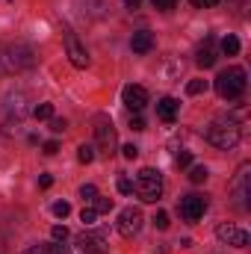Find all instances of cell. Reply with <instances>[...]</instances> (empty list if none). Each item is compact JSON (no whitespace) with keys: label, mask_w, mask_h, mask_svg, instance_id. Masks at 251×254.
Wrapping results in <instances>:
<instances>
[{"label":"cell","mask_w":251,"mask_h":254,"mask_svg":"<svg viewBox=\"0 0 251 254\" xmlns=\"http://www.w3.org/2000/svg\"><path fill=\"white\" fill-rule=\"evenodd\" d=\"M240 139H243V127H240V122H234V119H213L210 127H207V142L213 148H219V151L237 148Z\"/></svg>","instance_id":"obj_1"},{"label":"cell","mask_w":251,"mask_h":254,"mask_svg":"<svg viewBox=\"0 0 251 254\" xmlns=\"http://www.w3.org/2000/svg\"><path fill=\"white\" fill-rule=\"evenodd\" d=\"M213 86H216L219 98H225V101H240L243 92H246V86H249V80H246V68L231 65L228 71H222V74L216 77Z\"/></svg>","instance_id":"obj_2"},{"label":"cell","mask_w":251,"mask_h":254,"mask_svg":"<svg viewBox=\"0 0 251 254\" xmlns=\"http://www.w3.org/2000/svg\"><path fill=\"white\" fill-rule=\"evenodd\" d=\"M133 190H136V195H139L145 204H154V201H160V195H163V175H160L157 169H139V175H136V181H133Z\"/></svg>","instance_id":"obj_3"},{"label":"cell","mask_w":251,"mask_h":254,"mask_svg":"<svg viewBox=\"0 0 251 254\" xmlns=\"http://www.w3.org/2000/svg\"><path fill=\"white\" fill-rule=\"evenodd\" d=\"M3 63H6L9 71H27V68L36 65V51H33L30 45H24V42L9 45V48L3 51Z\"/></svg>","instance_id":"obj_4"},{"label":"cell","mask_w":251,"mask_h":254,"mask_svg":"<svg viewBox=\"0 0 251 254\" xmlns=\"http://www.w3.org/2000/svg\"><path fill=\"white\" fill-rule=\"evenodd\" d=\"M95 139H98V148H101V154H116V145H119V139H116V127H113V119L110 116H95Z\"/></svg>","instance_id":"obj_5"},{"label":"cell","mask_w":251,"mask_h":254,"mask_svg":"<svg viewBox=\"0 0 251 254\" xmlns=\"http://www.w3.org/2000/svg\"><path fill=\"white\" fill-rule=\"evenodd\" d=\"M231 192H234V201H237V207L240 210H249L251 207V166L249 163H243L240 166V172H237V178H234V184H231Z\"/></svg>","instance_id":"obj_6"},{"label":"cell","mask_w":251,"mask_h":254,"mask_svg":"<svg viewBox=\"0 0 251 254\" xmlns=\"http://www.w3.org/2000/svg\"><path fill=\"white\" fill-rule=\"evenodd\" d=\"M142 222H145V216H142V210H139V207H125V210L119 213L116 228H119V234H122L125 240H133V237L142 231Z\"/></svg>","instance_id":"obj_7"},{"label":"cell","mask_w":251,"mask_h":254,"mask_svg":"<svg viewBox=\"0 0 251 254\" xmlns=\"http://www.w3.org/2000/svg\"><path fill=\"white\" fill-rule=\"evenodd\" d=\"M216 237H219L222 243L234 246V249H249V243H251L249 231H243V228H237V225H231V222H222V225L216 228Z\"/></svg>","instance_id":"obj_8"},{"label":"cell","mask_w":251,"mask_h":254,"mask_svg":"<svg viewBox=\"0 0 251 254\" xmlns=\"http://www.w3.org/2000/svg\"><path fill=\"white\" fill-rule=\"evenodd\" d=\"M204 210H207V198L204 195H184L181 198V216L187 219V222H198L201 216H204Z\"/></svg>","instance_id":"obj_9"},{"label":"cell","mask_w":251,"mask_h":254,"mask_svg":"<svg viewBox=\"0 0 251 254\" xmlns=\"http://www.w3.org/2000/svg\"><path fill=\"white\" fill-rule=\"evenodd\" d=\"M65 51H68V60L74 68H89V51L80 45V39L74 36V33H65Z\"/></svg>","instance_id":"obj_10"},{"label":"cell","mask_w":251,"mask_h":254,"mask_svg":"<svg viewBox=\"0 0 251 254\" xmlns=\"http://www.w3.org/2000/svg\"><path fill=\"white\" fill-rule=\"evenodd\" d=\"M77 249L83 254H107L110 252V243H107V237L104 234H80L77 237Z\"/></svg>","instance_id":"obj_11"},{"label":"cell","mask_w":251,"mask_h":254,"mask_svg":"<svg viewBox=\"0 0 251 254\" xmlns=\"http://www.w3.org/2000/svg\"><path fill=\"white\" fill-rule=\"evenodd\" d=\"M122 101H125V107L130 113H142L145 104H148V92H145V86L130 83V86H125V92H122Z\"/></svg>","instance_id":"obj_12"},{"label":"cell","mask_w":251,"mask_h":254,"mask_svg":"<svg viewBox=\"0 0 251 254\" xmlns=\"http://www.w3.org/2000/svg\"><path fill=\"white\" fill-rule=\"evenodd\" d=\"M219 60V51H216V39L213 36H207L204 39V45L198 48V54H195V63L201 65V68H213Z\"/></svg>","instance_id":"obj_13"},{"label":"cell","mask_w":251,"mask_h":254,"mask_svg":"<svg viewBox=\"0 0 251 254\" xmlns=\"http://www.w3.org/2000/svg\"><path fill=\"white\" fill-rule=\"evenodd\" d=\"M130 48H133V54H151V51H154V33H151V30H139V33H133Z\"/></svg>","instance_id":"obj_14"},{"label":"cell","mask_w":251,"mask_h":254,"mask_svg":"<svg viewBox=\"0 0 251 254\" xmlns=\"http://www.w3.org/2000/svg\"><path fill=\"white\" fill-rule=\"evenodd\" d=\"M178 110H181V104H178L175 98H160V101H157V116H160V122H166V125H172V122L178 119Z\"/></svg>","instance_id":"obj_15"},{"label":"cell","mask_w":251,"mask_h":254,"mask_svg":"<svg viewBox=\"0 0 251 254\" xmlns=\"http://www.w3.org/2000/svg\"><path fill=\"white\" fill-rule=\"evenodd\" d=\"M24 254H71V249L65 243H39V246H30Z\"/></svg>","instance_id":"obj_16"},{"label":"cell","mask_w":251,"mask_h":254,"mask_svg":"<svg viewBox=\"0 0 251 254\" xmlns=\"http://www.w3.org/2000/svg\"><path fill=\"white\" fill-rule=\"evenodd\" d=\"M219 48H222L225 57H237V54H240V39H237V36H225Z\"/></svg>","instance_id":"obj_17"},{"label":"cell","mask_w":251,"mask_h":254,"mask_svg":"<svg viewBox=\"0 0 251 254\" xmlns=\"http://www.w3.org/2000/svg\"><path fill=\"white\" fill-rule=\"evenodd\" d=\"M33 116H36L39 122H51V119H54V104H39V107L33 110Z\"/></svg>","instance_id":"obj_18"},{"label":"cell","mask_w":251,"mask_h":254,"mask_svg":"<svg viewBox=\"0 0 251 254\" xmlns=\"http://www.w3.org/2000/svg\"><path fill=\"white\" fill-rule=\"evenodd\" d=\"M77 160H80L83 166H89V163L95 160V148H92V145H80V148H77Z\"/></svg>","instance_id":"obj_19"},{"label":"cell","mask_w":251,"mask_h":254,"mask_svg":"<svg viewBox=\"0 0 251 254\" xmlns=\"http://www.w3.org/2000/svg\"><path fill=\"white\" fill-rule=\"evenodd\" d=\"M207 175H210L207 166H192V169H189V181H192V184H204Z\"/></svg>","instance_id":"obj_20"},{"label":"cell","mask_w":251,"mask_h":254,"mask_svg":"<svg viewBox=\"0 0 251 254\" xmlns=\"http://www.w3.org/2000/svg\"><path fill=\"white\" fill-rule=\"evenodd\" d=\"M92 210H95L98 216H101V213H110V210H113V198H101V195H98V198L92 201Z\"/></svg>","instance_id":"obj_21"},{"label":"cell","mask_w":251,"mask_h":254,"mask_svg":"<svg viewBox=\"0 0 251 254\" xmlns=\"http://www.w3.org/2000/svg\"><path fill=\"white\" fill-rule=\"evenodd\" d=\"M187 92L189 95H201V92H207V80H189Z\"/></svg>","instance_id":"obj_22"},{"label":"cell","mask_w":251,"mask_h":254,"mask_svg":"<svg viewBox=\"0 0 251 254\" xmlns=\"http://www.w3.org/2000/svg\"><path fill=\"white\" fill-rule=\"evenodd\" d=\"M175 166H178V169H189V166H192V154H189V151H178Z\"/></svg>","instance_id":"obj_23"},{"label":"cell","mask_w":251,"mask_h":254,"mask_svg":"<svg viewBox=\"0 0 251 254\" xmlns=\"http://www.w3.org/2000/svg\"><path fill=\"white\" fill-rule=\"evenodd\" d=\"M95 219H98V213H95L92 207H83V210H80V222H83V225H95Z\"/></svg>","instance_id":"obj_24"},{"label":"cell","mask_w":251,"mask_h":254,"mask_svg":"<svg viewBox=\"0 0 251 254\" xmlns=\"http://www.w3.org/2000/svg\"><path fill=\"white\" fill-rule=\"evenodd\" d=\"M80 198H83V201H89V204H92V201H95V198H98V190H95V187H92V184H86V187H80Z\"/></svg>","instance_id":"obj_25"},{"label":"cell","mask_w":251,"mask_h":254,"mask_svg":"<svg viewBox=\"0 0 251 254\" xmlns=\"http://www.w3.org/2000/svg\"><path fill=\"white\" fill-rule=\"evenodd\" d=\"M68 213H71V204H68V201H57V204H54V216H57V219H65Z\"/></svg>","instance_id":"obj_26"},{"label":"cell","mask_w":251,"mask_h":254,"mask_svg":"<svg viewBox=\"0 0 251 254\" xmlns=\"http://www.w3.org/2000/svg\"><path fill=\"white\" fill-rule=\"evenodd\" d=\"M154 225H157V228H160V231H166V228H169V225H172V222H169V213H163V210H160V213H157V216H154Z\"/></svg>","instance_id":"obj_27"},{"label":"cell","mask_w":251,"mask_h":254,"mask_svg":"<svg viewBox=\"0 0 251 254\" xmlns=\"http://www.w3.org/2000/svg\"><path fill=\"white\" fill-rule=\"evenodd\" d=\"M151 3H154V9H160V12H169V9L178 6V0H151Z\"/></svg>","instance_id":"obj_28"},{"label":"cell","mask_w":251,"mask_h":254,"mask_svg":"<svg viewBox=\"0 0 251 254\" xmlns=\"http://www.w3.org/2000/svg\"><path fill=\"white\" fill-rule=\"evenodd\" d=\"M130 130H136V133H139V130H145V119H142L139 113H133V116H130Z\"/></svg>","instance_id":"obj_29"},{"label":"cell","mask_w":251,"mask_h":254,"mask_svg":"<svg viewBox=\"0 0 251 254\" xmlns=\"http://www.w3.org/2000/svg\"><path fill=\"white\" fill-rule=\"evenodd\" d=\"M51 234H54V240H57V243H65V240H68V228H65V225H57Z\"/></svg>","instance_id":"obj_30"},{"label":"cell","mask_w":251,"mask_h":254,"mask_svg":"<svg viewBox=\"0 0 251 254\" xmlns=\"http://www.w3.org/2000/svg\"><path fill=\"white\" fill-rule=\"evenodd\" d=\"M119 192H122V195H130V192H133V181H130V178H119Z\"/></svg>","instance_id":"obj_31"},{"label":"cell","mask_w":251,"mask_h":254,"mask_svg":"<svg viewBox=\"0 0 251 254\" xmlns=\"http://www.w3.org/2000/svg\"><path fill=\"white\" fill-rule=\"evenodd\" d=\"M122 154H125V160H136V157H139V148L130 142V145H125V148H122Z\"/></svg>","instance_id":"obj_32"},{"label":"cell","mask_w":251,"mask_h":254,"mask_svg":"<svg viewBox=\"0 0 251 254\" xmlns=\"http://www.w3.org/2000/svg\"><path fill=\"white\" fill-rule=\"evenodd\" d=\"M65 127H68V122H65V119H51V130H54V133H63Z\"/></svg>","instance_id":"obj_33"},{"label":"cell","mask_w":251,"mask_h":254,"mask_svg":"<svg viewBox=\"0 0 251 254\" xmlns=\"http://www.w3.org/2000/svg\"><path fill=\"white\" fill-rule=\"evenodd\" d=\"M57 151H60V142H57V139H51V142H45V154H48V157H54Z\"/></svg>","instance_id":"obj_34"},{"label":"cell","mask_w":251,"mask_h":254,"mask_svg":"<svg viewBox=\"0 0 251 254\" xmlns=\"http://www.w3.org/2000/svg\"><path fill=\"white\" fill-rule=\"evenodd\" d=\"M189 3H192L195 9H210V6H216L219 0H189Z\"/></svg>","instance_id":"obj_35"},{"label":"cell","mask_w":251,"mask_h":254,"mask_svg":"<svg viewBox=\"0 0 251 254\" xmlns=\"http://www.w3.org/2000/svg\"><path fill=\"white\" fill-rule=\"evenodd\" d=\"M39 187H42V190L54 187V178H51V175H42V178H39Z\"/></svg>","instance_id":"obj_36"},{"label":"cell","mask_w":251,"mask_h":254,"mask_svg":"<svg viewBox=\"0 0 251 254\" xmlns=\"http://www.w3.org/2000/svg\"><path fill=\"white\" fill-rule=\"evenodd\" d=\"M139 3H142V0H125L127 9H139Z\"/></svg>","instance_id":"obj_37"},{"label":"cell","mask_w":251,"mask_h":254,"mask_svg":"<svg viewBox=\"0 0 251 254\" xmlns=\"http://www.w3.org/2000/svg\"><path fill=\"white\" fill-rule=\"evenodd\" d=\"M0 254H6V243H3V237H0Z\"/></svg>","instance_id":"obj_38"}]
</instances>
